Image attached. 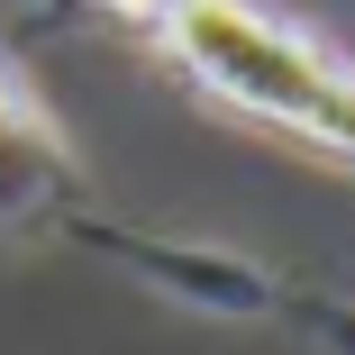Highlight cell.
I'll return each instance as SVG.
<instances>
[{"mask_svg":"<svg viewBox=\"0 0 355 355\" xmlns=\"http://www.w3.org/2000/svg\"><path fill=\"white\" fill-rule=\"evenodd\" d=\"M155 37L209 101L292 128L328 155H355V64L328 55L310 28L273 19L264 0H182Z\"/></svg>","mask_w":355,"mask_h":355,"instance_id":"cell-1","label":"cell"},{"mask_svg":"<svg viewBox=\"0 0 355 355\" xmlns=\"http://www.w3.org/2000/svg\"><path fill=\"white\" fill-rule=\"evenodd\" d=\"M64 173V146H55V128L46 110L28 101V83L0 64V219H28V200Z\"/></svg>","mask_w":355,"mask_h":355,"instance_id":"cell-2","label":"cell"},{"mask_svg":"<svg viewBox=\"0 0 355 355\" xmlns=\"http://www.w3.org/2000/svg\"><path fill=\"white\" fill-rule=\"evenodd\" d=\"M110 10H119V19H137V28H164L182 0H110Z\"/></svg>","mask_w":355,"mask_h":355,"instance_id":"cell-3","label":"cell"}]
</instances>
